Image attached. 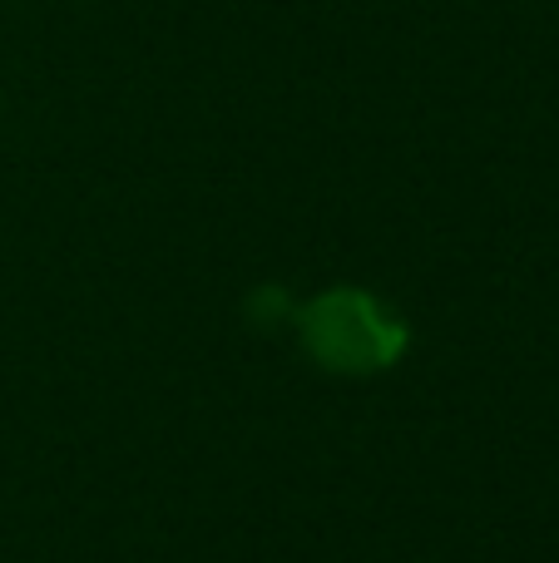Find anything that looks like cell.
Instances as JSON below:
<instances>
[{"label":"cell","mask_w":559,"mask_h":563,"mask_svg":"<svg viewBox=\"0 0 559 563\" xmlns=\"http://www.w3.org/2000/svg\"><path fill=\"white\" fill-rule=\"evenodd\" d=\"M297 331L317 366L337 371V376H372L406 351V327L372 291L357 287H332L317 301H307L297 311Z\"/></svg>","instance_id":"1"}]
</instances>
